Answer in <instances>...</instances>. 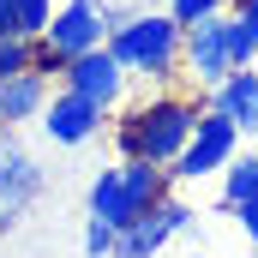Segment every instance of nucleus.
<instances>
[{"label":"nucleus","mask_w":258,"mask_h":258,"mask_svg":"<svg viewBox=\"0 0 258 258\" xmlns=\"http://www.w3.org/2000/svg\"><path fill=\"white\" fill-rule=\"evenodd\" d=\"M198 114H204V96H174V90L144 96L114 120V156H144V162L174 168V156L186 150Z\"/></svg>","instance_id":"1"},{"label":"nucleus","mask_w":258,"mask_h":258,"mask_svg":"<svg viewBox=\"0 0 258 258\" xmlns=\"http://www.w3.org/2000/svg\"><path fill=\"white\" fill-rule=\"evenodd\" d=\"M174 192V174L162 162H144V156H114L96 180H90V216H102L108 228H132L138 216H150L162 198Z\"/></svg>","instance_id":"2"},{"label":"nucleus","mask_w":258,"mask_h":258,"mask_svg":"<svg viewBox=\"0 0 258 258\" xmlns=\"http://www.w3.org/2000/svg\"><path fill=\"white\" fill-rule=\"evenodd\" d=\"M180 36H186V24H174L168 12H132L126 24H114L108 30V54L126 66L132 78H150V84H168L174 72H180Z\"/></svg>","instance_id":"3"},{"label":"nucleus","mask_w":258,"mask_h":258,"mask_svg":"<svg viewBox=\"0 0 258 258\" xmlns=\"http://www.w3.org/2000/svg\"><path fill=\"white\" fill-rule=\"evenodd\" d=\"M180 72L192 78L198 96H210L228 72H234V36H228V12L204 18V24H186L180 36Z\"/></svg>","instance_id":"4"},{"label":"nucleus","mask_w":258,"mask_h":258,"mask_svg":"<svg viewBox=\"0 0 258 258\" xmlns=\"http://www.w3.org/2000/svg\"><path fill=\"white\" fill-rule=\"evenodd\" d=\"M240 150V132H234V120L228 114H216V108H204L198 114L192 138H186V150L174 156V180H210V174H222L228 168V156Z\"/></svg>","instance_id":"5"},{"label":"nucleus","mask_w":258,"mask_h":258,"mask_svg":"<svg viewBox=\"0 0 258 258\" xmlns=\"http://www.w3.org/2000/svg\"><path fill=\"white\" fill-rule=\"evenodd\" d=\"M192 222H198V210H192V204H180V198L168 192L150 216H138L132 228L114 234V252H108V258H162V246H168L174 234H186Z\"/></svg>","instance_id":"6"},{"label":"nucleus","mask_w":258,"mask_h":258,"mask_svg":"<svg viewBox=\"0 0 258 258\" xmlns=\"http://www.w3.org/2000/svg\"><path fill=\"white\" fill-rule=\"evenodd\" d=\"M66 90H78L84 102H96V108H126V90H132V72L108 48H90V54H72L66 60V78H60Z\"/></svg>","instance_id":"7"},{"label":"nucleus","mask_w":258,"mask_h":258,"mask_svg":"<svg viewBox=\"0 0 258 258\" xmlns=\"http://www.w3.org/2000/svg\"><path fill=\"white\" fill-rule=\"evenodd\" d=\"M36 198H42V162H36L24 144L0 138V234L18 228Z\"/></svg>","instance_id":"8"},{"label":"nucleus","mask_w":258,"mask_h":258,"mask_svg":"<svg viewBox=\"0 0 258 258\" xmlns=\"http://www.w3.org/2000/svg\"><path fill=\"white\" fill-rule=\"evenodd\" d=\"M102 126H108V108L84 102V96H78V90H66V84L48 96V108H42V132H48V144H60V150L90 144Z\"/></svg>","instance_id":"9"},{"label":"nucleus","mask_w":258,"mask_h":258,"mask_svg":"<svg viewBox=\"0 0 258 258\" xmlns=\"http://www.w3.org/2000/svg\"><path fill=\"white\" fill-rule=\"evenodd\" d=\"M42 36H48V42L60 48L66 60H72V54H90V48H102V36H108V18H102V0H60Z\"/></svg>","instance_id":"10"},{"label":"nucleus","mask_w":258,"mask_h":258,"mask_svg":"<svg viewBox=\"0 0 258 258\" xmlns=\"http://www.w3.org/2000/svg\"><path fill=\"white\" fill-rule=\"evenodd\" d=\"M204 108L228 114L240 138H258V66H234V72L204 96Z\"/></svg>","instance_id":"11"},{"label":"nucleus","mask_w":258,"mask_h":258,"mask_svg":"<svg viewBox=\"0 0 258 258\" xmlns=\"http://www.w3.org/2000/svg\"><path fill=\"white\" fill-rule=\"evenodd\" d=\"M48 96H54V84L42 78V72H12V78H0V126H24V120H42V108H48Z\"/></svg>","instance_id":"12"},{"label":"nucleus","mask_w":258,"mask_h":258,"mask_svg":"<svg viewBox=\"0 0 258 258\" xmlns=\"http://www.w3.org/2000/svg\"><path fill=\"white\" fill-rule=\"evenodd\" d=\"M258 192V150H234L228 168H222V198H216V216H234L240 198Z\"/></svg>","instance_id":"13"},{"label":"nucleus","mask_w":258,"mask_h":258,"mask_svg":"<svg viewBox=\"0 0 258 258\" xmlns=\"http://www.w3.org/2000/svg\"><path fill=\"white\" fill-rule=\"evenodd\" d=\"M228 36H234V66H258V0H228Z\"/></svg>","instance_id":"14"},{"label":"nucleus","mask_w":258,"mask_h":258,"mask_svg":"<svg viewBox=\"0 0 258 258\" xmlns=\"http://www.w3.org/2000/svg\"><path fill=\"white\" fill-rule=\"evenodd\" d=\"M54 6H60V0H12V24H18V36H42L48 18H54Z\"/></svg>","instance_id":"15"},{"label":"nucleus","mask_w":258,"mask_h":258,"mask_svg":"<svg viewBox=\"0 0 258 258\" xmlns=\"http://www.w3.org/2000/svg\"><path fill=\"white\" fill-rule=\"evenodd\" d=\"M162 12H168L174 24H204V18L228 12V0H162Z\"/></svg>","instance_id":"16"},{"label":"nucleus","mask_w":258,"mask_h":258,"mask_svg":"<svg viewBox=\"0 0 258 258\" xmlns=\"http://www.w3.org/2000/svg\"><path fill=\"white\" fill-rule=\"evenodd\" d=\"M30 72H42L48 84H54V78H66V54L48 42V36H30Z\"/></svg>","instance_id":"17"},{"label":"nucleus","mask_w":258,"mask_h":258,"mask_svg":"<svg viewBox=\"0 0 258 258\" xmlns=\"http://www.w3.org/2000/svg\"><path fill=\"white\" fill-rule=\"evenodd\" d=\"M114 234L120 228H108L102 216H84V258H108L114 252Z\"/></svg>","instance_id":"18"},{"label":"nucleus","mask_w":258,"mask_h":258,"mask_svg":"<svg viewBox=\"0 0 258 258\" xmlns=\"http://www.w3.org/2000/svg\"><path fill=\"white\" fill-rule=\"evenodd\" d=\"M30 66V36H0V78H12V72H24Z\"/></svg>","instance_id":"19"},{"label":"nucleus","mask_w":258,"mask_h":258,"mask_svg":"<svg viewBox=\"0 0 258 258\" xmlns=\"http://www.w3.org/2000/svg\"><path fill=\"white\" fill-rule=\"evenodd\" d=\"M234 216H240V234H246V240H258V192L240 198V204H234Z\"/></svg>","instance_id":"20"},{"label":"nucleus","mask_w":258,"mask_h":258,"mask_svg":"<svg viewBox=\"0 0 258 258\" xmlns=\"http://www.w3.org/2000/svg\"><path fill=\"white\" fill-rule=\"evenodd\" d=\"M18 24H12V0H0V36H12Z\"/></svg>","instance_id":"21"},{"label":"nucleus","mask_w":258,"mask_h":258,"mask_svg":"<svg viewBox=\"0 0 258 258\" xmlns=\"http://www.w3.org/2000/svg\"><path fill=\"white\" fill-rule=\"evenodd\" d=\"M192 258H204V252H192Z\"/></svg>","instance_id":"22"}]
</instances>
